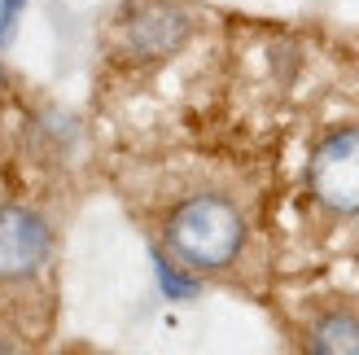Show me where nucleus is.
I'll list each match as a JSON object with an SVG mask.
<instances>
[{"mask_svg":"<svg viewBox=\"0 0 359 355\" xmlns=\"http://www.w3.org/2000/svg\"><path fill=\"white\" fill-rule=\"evenodd\" d=\"M298 338L316 355H359V312L351 303H316Z\"/></svg>","mask_w":359,"mask_h":355,"instance_id":"nucleus-5","label":"nucleus"},{"mask_svg":"<svg viewBox=\"0 0 359 355\" xmlns=\"http://www.w3.org/2000/svg\"><path fill=\"white\" fill-rule=\"evenodd\" d=\"M307 189L329 215H359V128H333L311 149Z\"/></svg>","mask_w":359,"mask_h":355,"instance_id":"nucleus-3","label":"nucleus"},{"mask_svg":"<svg viewBox=\"0 0 359 355\" xmlns=\"http://www.w3.org/2000/svg\"><path fill=\"white\" fill-rule=\"evenodd\" d=\"M0 351H13V342H0Z\"/></svg>","mask_w":359,"mask_h":355,"instance_id":"nucleus-6","label":"nucleus"},{"mask_svg":"<svg viewBox=\"0 0 359 355\" xmlns=\"http://www.w3.org/2000/svg\"><path fill=\"white\" fill-rule=\"evenodd\" d=\"M193 35V9L175 0H136L114 22V53L118 62H163Z\"/></svg>","mask_w":359,"mask_h":355,"instance_id":"nucleus-2","label":"nucleus"},{"mask_svg":"<svg viewBox=\"0 0 359 355\" xmlns=\"http://www.w3.org/2000/svg\"><path fill=\"white\" fill-rule=\"evenodd\" d=\"M53 259V224L27 202L0 206V286H27Z\"/></svg>","mask_w":359,"mask_h":355,"instance_id":"nucleus-4","label":"nucleus"},{"mask_svg":"<svg viewBox=\"0 0 359 355\" xmlns=\"http://www.w3.org/2000/svg\"><path fill=\"white\" fill-rule=\"evenodd\" d=\"M163 246L189 272H228L250 246V220L237 198L219 189H197L167 210Z\"/></svg>","mask_w":359,"mask_h":355,"instance_id":"nucleus-1","label":"nucleus"}]
</instances>
